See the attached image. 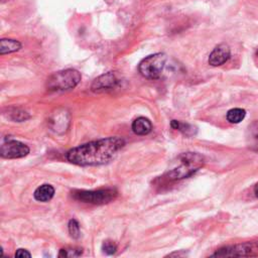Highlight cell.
<instances>
[{"label":"cell","instance_id":"obj_17","mask_svg":"<svg viewBox=\"0 0 258 258\" xmlns=\"http://www.w3.org/2000/svg\"><path fill=\"white\" fill-rule=\"evenodd\" d=\"M82 249L79 248H66L60 249L58 253V257H77L82 254Z\"/></svg>","mask_w":258,"mask_h":258},{"label":"cell","instance_id":"obj_19","mask_svg":"<svg viewBox=\"0 0 258 258\" xmlns=\"http://www.w3.org/2000/svg\"><path fill=\"white\" fill-rule=\"evenodd\" d=\"M13 115L12 119L13 120H16L17 122H21V121H24L26 119L29 118V115L25 112V111H21L19 109H16L13 113H11Z\"/></svg>","mask_w":258,"mask_h":258},{"label":"cell","instance_id":"obj_11","mask_svg":"<svg viewBox=\"0 0 258 258\" xmlns=\"http://www.w3.org/2000/svg\"><path fill=\"white\" fill-rule=\"evenodd\" d=\"M132 131L137 135H146L151 132L152 124L145 117H138L132 122Z\"/></svg>","mask_w":258,"mask_h":258},{"label":"cell","instance_id":"obj_14","mask_svg":"<svg viewBox=\"0 0 258 258\" xmlns=\"http://www.w3.org/2000/svg\"><path fill=\"white\" fill-rule=\"evenodd\" d=\"M246 116V111L241 108H233L227 112V120L230 123H240Z\"/></svg>","mask_w":258,"mask_h":258},{"label":"cell","instance_id":"obj_9","mask_svg":"<svg viewBox=\"0 0 258 258\" xmlns=\"http://www.w3.org/2000/svg\"><path fill=\"white\" fill-rule=\"evenodd\" d=\"M117 84L115 75L111 72L99 76L92 84L91 89L93 92H102L114 88Z\"/></svg>","mask_w":258,"mask_h":258},{"label":"cell","instance_id":"obj_7","mask_svg":"<svg viewBox=\"0 0 258 258\" xmlns=\"http://www.w3.org/2000/svg\"><path fill=\"white\" fill-rule=\"evenodd\" d=\"M29 153V147L18 140H7L1 145L0 155L3 158H21Z\"/></svg>","mask_w":258,"mask_h":258},{"label":"cell","instance_id":"obj_12","mask_svg":"<svg viewBox=\"0 0 258 258\" xmlns=\"http://www.w3.org/2000/svg\"><path fill=\"white\" fill-rule=\"evenodd\" d=\"M20 48H21V43L18 40L8 39V38H2L0 40V53L2 55L17 51Z\"/></svg>","mask_w":258,"mask_h":258},{"label":"cell","instance_id":"obj_15","mask_svg":"<svg viewBox=\"0 0 258 258\" xmlns=\"http://www.w3.org/2000/svg\"><path fill=\"white\" fill-rule=\"evenodd\" d=\"M170 126H171V128L180 131L185 136H191V135L196 134V129L191 125H189L187 123H181V122H179L177 120H171Z\"/></svg>","mask_w":258,"mask_h":258},{"label":"cell","instance_id":"obj_10","mask_svg":"<svg viewBox=\"0 0 258 258\" xmlns=\"http://www.w3.org/2000/svg\"><path fill=\"white\" fill-rule=\"evenodd\" d=\"M53 196H54V187L48 183L41 184L33 192L34 199L42 203L49 202L53 198Z\"/></svg>","mask_w":258,"mask_h":258},{"label":"cell","instance_id":"obj_8","mask_svg":"<svg viewBox=\"0 0 258 258\" xmlns=\"http://www.w3.org/2000/svg\"><path fill=\"white\" fill-rule=\"evenodd\" d=\"M231 55V50L229 45L225 43H221L217 45L209 56V63L213 67H219L224 64Z\"/></svg>","mask_w":258,"mask_h":258},{"label":"cell","instance_id":"obj_5","mask_svg":"<svg viewBox=\"0 0 258 258\" xmlns=\"http://www.w3.org/2000/svg\"><path fill=\"white\" fill-rule=\"evenodd\" d=\"M74 199L94 205H104L113 201L117 197V190L114 188H103L98 190H78L73 194Z\"/></svg>","mask_w":258,"mask_h":258},{"label":"cell","instance_id":"obj_20","mask_svg":"<svg viewBox=\"0 0 258 258\" xmlns=\"http://www.w3.org/2000/svg\"><path fill=\"white\" fill-rule=\"evenodd\" d=\"M15 257H31V254L25 249H18L15 252Z\"/></svg>","mask_w":258,"mask_h":258},{"label":"cell","instance_id":"obj_13","mask_svg":"<svg viewBox=\"0 0 258 258\" xmlns=\"http://www.w3.org/2000/svg\"><path fill=\"white\" fill-rule=\"evenodd\" d=\"M249 146L258 150V120L254 121L248 128Z\"/></svg>","mask_w":258,"mask_h":258},{"label":"cell","instance_id":"obj_2","mask_svg":"<svg viewBox=\"0 0 258 258\" xmlns=\"http://www.w3.org/2000/svg\"><path fill=\"white\" fill-rule=\"evenodd\" d=\"M179 166L169 170L166 173V177L169 180H177L191 176L197 172L205 163L204 157L195 152H185L179 155Z\"/></svg>","mask_w":258,"mask_h":258},{"label":"cell","instance_id":"obj_23","mask_svg":"<svg viewBox=\"0 0 258 258\" xmlns=\"http://www.w3.org/2000/svg\"><path fill=\"white\" fill-rule=\"evenodd\" d=\"M256 54H257V56H258V50H257V52H256Z\"/></svg>","mask_w":258,"mask_h":258},{"label":"cell","instance_id":"obj_6","mask_svg":"<svg viewBox=\"0 0 258 258\" xmlns=\"http://www.w3.org/2000/svg\"><path fill=\"white\" fill-rule=\"evenodd\" d=\"M258 254V243L247 242L243 244H236L219 249L212 256L218 257H247Z\"/></svg>","mask_w":258,"mask_h":258},{"label":"cell","instance_id":"obj_21","mask_svg":"<svg viewBox=\"0 0 258 258\" xmlns=\"http://www.w3.org/2000/svg\"><path fill=\"white\" fill-rule=\"evenodd\" d=\"M186 254L184 253V252H173V253H170V254H168L167 256H185Z\"/></svg>","mask_w":258,"mask_h":258},{"label":"cell","instance_id":"obj_22","mask_svg":"<svg viewBox=\"0 0 258 258\" xmlns=\"http://www.w3.org/2000/svg\"><path fill=\"white\" fill-rule=\"evenodd\" d=\"M254 194L258 198V183H256V185L254 186Z\"/></svg>","mask_w":258,"mask_h":258},{"label":"cell","instance_id":"obj_3","mask_svg":"<svg viewBox=\"0 0 258 258\" xmlns=\"http://www.w3.org/2000/svg\"><path fill=\"white\" fill-rule=\"evenodd\" d=\"M81 74L75 69H67L51 75L46 83L50 91H67L74 89L81 81Z\"/></svg>","mask_w":258,"mask_h":258},{"label":"cell","instance_id":"obj_16","mask_svg":"<svg viewBox=\"0 0 258 258\" xmlns=\"http://www.w3.org/2000/svg\"><path fill=\"white\" fill-rule=\"evenodd\" d=\"M68 229H69V233L71 235V237L73 239H78L80 237V224L77 220L72 219L69 221L68 224Z\"/></svg>","mask_w":258,"mask_h":258},{"label":"cell","instance_id":"obj_4","mask_svg":"<svg viewBox=\"0 0 258 258\" xmlns=\"http://www.w3.org/2000/svg\"><path fill=\"white\" fill-rule=\"evenodd\" d=\"M165 63L166 55L164 53L158 52L143 58L138 66V70L144 78L149 80H156L161 77L165 68Z\"/></svg>","mask_w":258,"mask_h":258},{"label":"cell","instance_id":"obj_1","mask_svg":"<svg viewBox=\"0 0 258 258\" xmlns=\"http://www.w3.org/2000/svg\"><path fill=\"white\" fill-rule=\"evenodd\" d=\"M125 145L119 136L90 141L70 149L66 157L68 161L80 166H95L111 161Z\"/></svg>","mask_w":258,"mask_h":258},{"label":"cell","instance_id":"obj_18","mask_svg":"<svg viewBox=\"0 0 258 258\" xmlns=\"http://www.w3.org/2000/svg\"><path fill=\"white\" fill-rule=\"evenodd\" d=\"M102 250H103L104 253H106L108 255H112V254H114L116 252L117 245H116L115 242H113L111 240H106L102 244Z\"/></svg>","mask_w":258,"mask_h":258}]
</instances>
